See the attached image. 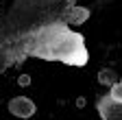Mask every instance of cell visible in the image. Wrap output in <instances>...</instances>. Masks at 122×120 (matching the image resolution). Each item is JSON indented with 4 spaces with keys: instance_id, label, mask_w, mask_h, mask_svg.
<instances>
[{
    "instance_id": "obj_1",
    "label": "cell",
    "mask_w": 122,
    "mask_h": 120,
    "mask_svg": "<svg viewBox=\"0 0 122 120\" xmlns=\"http://www.w3.org/2000/svg\"><path fill=\"white\" fill-rule=\"evenodd\" d=\"M7 107H9V114L11 116H15V118H30V116H33L35 114V103L33 100H30V98H26V96H13L11 100H9V105H7Z\"/></svg>"
},
{
    "instance_id": "obj_2",
    "label": "cell",
    "mask_w": 122,
    "mask_h": 120,
    "mask_svg": "<svg viewBox=\"0 0 122 120\" xmlns=\"http://www.w3.org/2000/svg\"><path fill=\"white\" fill-rule=\"evenodd\" d=\"M87 16H89V11H87V9L76 7V9H72V13H70V20H72V22H76V24H81V22H85V20H87Z\"/></svg>"
},
{
    "instance_id": "obj_3",
    "label": "cell",
    "mask_w": 122,
    "mask_h": 120,
    "mask_svg": "<svg viewBox=\"0 0 122 120\" xmlns=\"http://www.w3.org/2000/svg\"><path fill=\"white\" fill-rule=\"evenodd\" d=\"M98 79H100V83H105V85H113V83H118V77H116L113 70H102V72L98 74Z\"/></svg>"
},
{
    "instance_id": "obj_4",
    "label": "cell",
    "mask_w": 122,
    "mask_h": 120,
    "mask_svg": "<svg viewBox=\"0 0 122 120\" xmlns=\"http://www.w3.org/2000/svg\"><path fill=\"white\" fill-rule=\"evenodd\" d=\"M109 98H113L116 103H122V81H118V83L111 85V96Z\"/></svg>"
},
{
    "instance_id": "obj_5",
    "label": "cell",
    "mask_w": 122,
    "mask_h": 120,
    "mask_svg": "<svg viewBox=\"0 0 122 120\" xmlns=\"http://www.w3.org/2000/svg\"><path fill=\"white\" fill-rule=\"evenodd\" d=\"M18 83H20V85H28V83H30V79H28V74H22V77L18 79Z\"/></svg>"
}]
</instances>
